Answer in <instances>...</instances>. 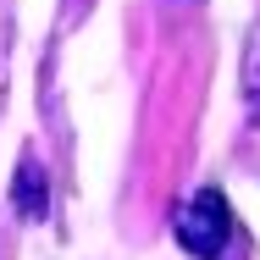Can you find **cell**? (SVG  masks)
<instances>
[{
  "label": "cell",
  "instance_id": "cell-3",
  "mask_svg": "<svg viewBox=\"0 0 260 260\" xmlns=\"http://www.w3.org/2000/svg\"><path fill=\"white\" fill-rule=\"evenodd\" d=\"M244 94L260 100V22H255V34H249V45H244Z\"/></svg>",
  "mask_w": 260,
  "mask_h": 260
},
{
  "label": "cell",
  "instance_id": "cell-2",
  "mask_svg": "<svg viewBox=\"0 0 260 260\" xmlns=\"http://www.w3.org/2000/svg\"><path fill=\"white\" fill-rule=\"evenodd\" d=\"M11 200H17V210H22L28 221H39V216H45V205H50L45 166H39L34 155H22V166H17V177H11Z\"/></svg>",
  "mask_w": 260,
  "mask_h": 260
},
{
  "label": "cell",
  "instance_id": "cell-1",
  "mask_svg": "<svg viewBox=\"0 0 260 260\" xmlns=\"http://www.w3.org/2000/svg\"><path fill=\"white\" fill-rule=\"evenodd\" d=\"M172 233L194 260H244L238 221H233V210L216 188H200L194 200H183L177 216H172Z\"/></svg>",
  "mask_w": 260,
  "mask_h": 260
}]
</instances>
